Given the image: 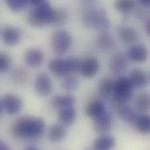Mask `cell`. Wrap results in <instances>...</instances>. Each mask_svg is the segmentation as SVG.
<instances>
[{
  "label": "cell",
  "instance_id": "cell-1",
  "mask_svg": "<svg viewBox=\"0 0 150 150\" xmlns=\"http://www.w3.org/2000/svg\"><path fill=\"white\" fill-rule=\"evenodd\" d=\"M44 120L38 117L22 116L16 120L11 126L12 134L19 140L35 139L45 130Z\"/></svg>",
  "mask_w": 150,
  "mask_h": 150
},
{
  "label": "cell",
  "instance_id": "cell-2",
  "mask_svg": "<svg viewBox=\"0 0 150 150\" xmlns=\"http://www.w3.org/2000/svg\"><path fill=\"white\" fill-rule=\"evenodd\" d=\"M32 8L28 16V23L33 27H42L53 23L56 9L46 1H30Z\"/></svg>",
  "mask_w": 150,
  "mask_h": 150
},
{
  "label": "cell",
  "instance_id": "cell-3",
  "mask_svg": "<svg viewBox=\"0 0 150 150\" xmlns=\"http://www.w3.org/2000/svg\"><path fill=\"white\" fill-rule=\"evenodd\" d=\"M83 23L88 29L95 28L100 32H106L109 27L107 13L102 8H90L83 15Z\"/></svg>",
  "mask_w": 150,
  "mask_h": 150
},
{
  "label": "cell",
  "instance_id": "cell-4",
  "mask_svg": "<svg viewBox=\"0 0 150 150\" xmlns=\"http://www.w3.org/2000/svg\"><path fill=\"white\" fill-rule=\"evenodd\" d=\"M133 88L129 78L120 77L115 81L112 98L121 103L126 104L133 98Z\"/></svg>",
  "mask_w": 150,
  "mask_h": 150
},
{
  "label": "cell",
  "instance_id": "cell-5",
  "mask_svg": "<svg viewBox=\"0 0 150 150\" xmlns=\"http://www.w3.org/2000/svg\"><path fill=\"white\" fill-rule=\"evenodd\" d=\"M71 43L72 38L68 32L59 30L52 36V48L55 53L62 54L70 49Z\"/></svg>",
  "mask_w": 150,
  "mask_h": 150
},
{
  "label": "cell",
  "instance_id": "cell-6",
  "mask_svg": "<svg viewBox=\"0 0 150 150\" xmlns=\"http://www.w3.org/2000/svg\"><path fill=\"white\" fill-rule=\"evenodd\" d=\"M22 106L21 99L13 94L5 95L1 99V110L9 115H14L19 112Z\"/></svg>",
  "mask_w": 150,
  "mask_h": 150
},
{
  "label": "cell",
  "instance_id": "cell-7",
  "mask_svg": "<svg viewBox=\"0 0 150 150\" xmlns=\"http://www.w3.org/2000/svg\"><path fill=\"white\" fill-rule=\"evenodd\" d=\"M85 113L88 117L95 119L105 113L106 111L104 103L99 96L91 99L85 107Z\"/></svg>",
  "mask_w": 150,
  "mask_h": 150
},
{
  "label": "cell",
  "instance_id": "cell-8",
  "mask_svg": "<svg viewBox=\"0 0 150 150\" xmlns=\"http://www.w3.org/2000/svg\"><path fill=\"white\" fill-rule=\"evenodd\" d=\"M113 124V117L110 113L105 112L93 119V127L95 132L99 134H105L109 132Z\"/></svg>",
  "mask_w": 150,
  "mask_h": 150
},
{
  "label": "cell",
  "instance_id": "cell-9",
  "mask_svg": "<svg viewBox=\"0 0 150 150\" xmlns=\"http://www.w3.org/2000/svg\"><path fill=\"white\" fill-rule=\"evenodd\" d=\"M99 69V64L96 58L86 57L81 60L80 71L86 78H92L96 74Z\"/></svg>",
  "mask_w": 150,
  "mask_h": 150
},
{
  "label": "cell",
  "instance_id": "cell-10",
  "mask_svg": "<svg viewBox=\"0 0 150 150\" xmlns=\"http://www.w3.org/2000/svg\"><path fill=\"white\" fill-rule=\"evenodd\" d=\"M22 36L21 30L15 26H5L2 31V38L4 42L10 46L19 43Z\"/></svg>",
  "mask_w": 150,
  "mask_h": 150
},
{
  "label": "cell",
  "instance_id": "cell-11",
  "mask_svg": "<svg viewBox=\"0 0 150 150\" xmlns=\"http://www.w3.org/2000/svg\"><path fill=\"white\" fill-rule=\"evenodd\" d=\"M127 65L126 56L123 53H117L114 54L110 61V69L115 74H120L126 69Z\"/></svg>",
  "mask_w": 150,
  "mask_h": 150
},
{
  "label": "cell",
  "instance_id": "cell-12",
  "mask_svg": "<svg viewBox=\"0 0 150 150\" xmlns=\"http://www.w3.org/2000/svg\"><path fill=\"white\" fill-rule=\"evenodd\" d=\"M128 55L132 61L136 63H143L147 60L149 51L144 46L134 45L129 49Z\"/></svg>",
  "mask_w": 150,
  "mask_h": 150
},
{
  "label": "cell",
  "instance_id": "cell-13",
  "mask_svg": "<svg viewBox=\"0 0 150 150\" xmlns=\"http://www.w3.org/2000/svg\"><path fill=\"white\" fill-rule=\"evenodd\" d=\"M37 93L43 96L49 95L52 91V83L47 75L42 73L38 75L35 82Z\"/></svg>",
  "mask_w": 150,
  "mask_h": 150
},
{
  "label": "cell",
  "instance_id": "cell-14",
  "mask_svg": "<svg viewBox=\"0 0 150 150\" xmlns=\"http://www.w3.org/2000/svg\"><path fill=\"white\" fill-rule=\"evenodd\" d=\"M115 112L122 120L130 123L131 125L133 124L139 116L133 108L126 104L120 105Z\"/></svg>",
  "mask_w": 150,
  "mask_h": 150
},
{
  "label": "cell",
  "instance_id": "cell-15",
  "mask_svg": "<svg viewBox=\"0 0 150 150\" xmlns=\"http://www.w3.org/2000/svg\"><path fill=\"white\" fill-rule=\"evenodd\" d=\"M26 63L31 67L39 66L43 60V54L42 51L38 49H29L25 54Z\"/></svg>",
  "mask_w": 150,
  "mask_h": 150
},
{
  "label": "cell",
  "instance_id": "cell-16",
  "mask_svg": "<svg viewBox=\"0 0 150 150\" xmlns=\"http://www.w3.org/2000/svg\"><path fill=\"white\" fill-rule=\"evenodd\" d=\"M129 79L133 86L135 88H144L149 83L146 73L140 69H133L130 73Z\"/></svg>",
  "mask_w": 150,
  "mask_h": 150
},
{
  "label": "cell",
  "instance_id": "cell-17",
  "mask_svg": "<svg viewBox=\"0 0 150 150\" xmlns=\"http://www.w3.org/2000/svg\"><path fill=\"white\" fill-rule=\"evenodd\" d=\"M74 97L71 95L65 96L56 95L52 101V106L56 109H63L69 108H72L74 103Z\"/></svg>",
  "mask_w": 150,
  "mask_h": 150
},
{
  "label": "cell",
  "instance_id": "cell-18",
  "mask_svg": "<svg viewBox=\"0 0 150 150\" xmlns=\"http://www.w3.org/2000/svg\"><path fill=\"white\" fill-rule=\"evenodd\" d=\"M67 136V130L63 125L60 124L53 125L48 133L49 139L53 143H59L63 141Z\"/></svg>",
  "mask_w": 150,
  "mask_h": 150
},
{
  "label": "cell",
  "instance_id": "cell-19",
  "mask_svg": "<svg viewBox=\"0 0 150 150\" xmlns=\"http://www.w3.org/2000/svg\"><path fill=\"white\" fill-rule=\"evenodd\" d=\"M117 33L120 39L125 43H133L138 39L137 31L130 26H121L117 28Z\"/></svg>",
  "mask_w": 150,
  "mask_h": 150
},
{
  "label": "cell",
  "instance_id": "cell-20",
  "mask_svg": "<svg viewBox=\"0 0 150 150\" xmlns=\"http://www.w3.org/2000/svg\"><path fill=\"white\" fill-rule=\"evenodd\" d=\"M115 144V140L109 136H103L96 139L92 146L93 150H110Z\"/></svg>",
  "mask_w": 150,
  "mask_h": 150
},
{
  "label": "cell",
  "instance_id": "cell-21",
  "mask_svg": "<svg viewBox=\"0 0 150 150\" xmlns=\"http://www.w3.org/2000/svg\"><path fill=\"white\" fill-rule=\"evenodd\" d=\"M115 81L109 78L102 79L98 83V95L100 98H107L113 93Z\"/></svg>",
  "mask_w": 150,
  "mask_h": 150
},
{
  "label": "cell",
  "instance_id": "cell-22",
  "mask_svg": "<svg viewBox=\"0 0 150 150\" xmlns=\"http://www.w3.org/2000/svg\"><path fill=\"white\" fill-rule=\"evenodd\" d=\"M76 116V111L73 108L62 109L58 114L59 120L64 126L72 125L75 122Z\"/></svg>",
  "mask_w": 150,
  "mask_h": 150
},
{
  "label": "cell",
  "instance_id": "cell-23",
  "mask_svg": "<svg viewBox=\"0 0 150 150\" xmlns=\"http://www.w3.org/2000/svg\"><path fill=\"white\" fill-rule=\"evenodd\" d=\"M132 126L140 133L150 134V115H139Z\"/></svg>",
  "mask_w": 150,
  "mask_h": 150
},
{
  "label": "cell",
  "instance_id": "cell-24",
  "mask_svg": "<svg viewBox=\"0 0 150 150\" xmlns=\"http://www.w3.org/2000/svg\"><path fill=\"white\" fill-rule=\"evenodd\" d=\"M48 67L50 71L55 75L59 76L67 75L65 60L60 58L53 59L50 61Z\"/></svg>",
  "mask_w": 150,
  "mask_h": 150
},
{
  "label": "cell",
  "instance_id": "cell-25",
  "mask_svg": "<svg viewBox=\"0 0 150 150\" xmlns=\"http://www.w3.org/2000/svg\"><path fill=\"white\" fill-rule=\"evenodd\" d=\"M135 106L140 112H147L150 110V93L143 92L139 93L135 100Z\"/></svg>",
  "mask_w": 150,
  "mask_h": 150
},
{
  "label": "cell",
  "instance_id": "cell-26",
  "mask_svg": "<svg viewBox=\"0 0 150 150\" xmlns=\"http://www.w3.org/2000/svg\"><path fill=\"white\" fill-rule=\"evenodd\" d=\"M97 43L99 46L103 50H109L115 45L113 37L106 32H100L97 38Z\"/></svg>",
  "mask_w": 150,
  "mask_h": 150
},
{
  "label": "cell",
  "instance_id": "cell-27",
  "mask_svg": "<svg viewBox=\"0 0 150 150\" xmlns=\"http://www.w3.org/2000/svg\"><path fill=\"white\" fill-rule=\"evenodd\" d=\"M135 5V1L132 0H119L115 2V7L117 11L122 13H127L134 8Z\"/></svg>",
  "mask_w": 150,
  "mask_h": 150
},
{
  "label": "cell",
  "instance_id": "cell-28",
  "mask_svg": "<svg viewBox=\"0 0 150 150\" xmlns=\"http://www.w3.org/2000/svg\"><path fill=\"white\" fill-rule=\"evenodd\" d=\"M65 60L67 75L72 74L79 70L80 71L81 60L74 57H69Z\"/></svg>",
  "mask_w": 150,
  "mask_h": 150
},
{
  "label": "cell",
  "instance_id": "cell-29",
  "mask_svg": "<svg viewBox=\"0 0 150 150\" xmlns=\"http://www.w3.org/2000/svg\"><path fill=\"white\" fill-rule=\"evenodd\" d=\"M12 79L13 82L18 85L23 84L28 81V73L23 68H18L13 71Z\"/></svg>",
  "mask_w": 150,
  "mask_h": 150
},
{
  "label": "cell",
  "instance_id": "cell-30",
  "mask_svg": "<svg viewBox=\"0 0 150 150\" xmlns=\"http://www.w3.org/2000/svg\"><path fill=\"white\" fill-rule=\"evenodd\" d=\"M62 86L67 91H75L78 86V79L73 75H67L62 82Z\"/></svg>",
  "mask_w": 150,
  "mask_h": 150
},
{
  "label": "cell",
  "instance_id": "cell-31",
  "mask_svg": "<svg viewBox=\"0 0 150 150\" xmlns=\"http://www.w3.org/2000/svg\"><path fill=\"white\" fill-rule=\"evenodd\" d=\"M9 8L13 11H19L30 5V1L26 0H7L6 1Z\"/></svg>",
  "mask_w": 150,
  "mask_h": 150
},
{
  "label": "cell",
  "instance_id": "cell-32",
  "mask_svg": "<svg viewBox=\"0 0 150 150\" xmlns=\"http://www.w3.org/2000/svg\"><path fill=\"white\" fill-rule=\"evenodd\" d=\"M68 12L63 8H59L56 9V13L53 23L56 25H62L66 23L68 19Z\"/></svg>",
  "mask_w": 150,
  "mask_h": 150
},
{
  "label": "cell",
  "instance_id": "cell-33",
  "mask_svg": "<svg viewBox=\"0 0 150 150\" xmlns=\"http://www.w3.org/2000/svg\"><path fill=\"white\" fill-rule=\"evenodd\" d=\"M11 64V57L7 53H1L0 55V71L4 72L8 70Z\"/></svg>",
  "mask_w": 150,
  "mask_h": 150
},
{
  "label": "cell",
  "instance_id": "cell-34",
  "mask_svg": "<svg viewBox=\"0 0 150 150\" xmlns=\"http://www.w3.org/2000/svg\"><path fill=\"white\" fill-rule=\"evenodd\" d=\"M140 4L144 6H150V0H142L139 1Z\"/></svg>",
  "mask_w": 150,
  "mask_h": 150
},
{
  "label": "cell",
  "instance_id": "cell-35",
  "mask_svg": "<svg viewBox=\"0 0 150 150\" xmlns=\"http://www.w3.org/2000/svg\"><path fill=\"white\" fill-rule=\"evenodd\" d=\"M0 150H11L9 147L4 142H1L0 144Z\"/></svg>",
  "mask_w": 150,
  "mask_h": 150
},
{
  "label": "cell",
  "instance_id": "cell-36",
  "mask_svg": "<svg viewBox=\"0 0 150 150\" xmlns=\"http://www.w3.org/2000/svg\"><path fill=\"white\" fill-rule=\"evenodd\" d=\"M146 30L147 35L150 37V19L147 22L146 25Z\"/></svg>",
  "mask_w": 150,
  "mask_h": 150
},
{
  "label": "cell",
  "instance_id": "cell-37",
  "mask_svg": "<svg viewBox=\"0 0 150 150\" xmlns=\"http://www.w3.org/2000/svg\"><path fill=\"white\" fill-rule=\"evenodd\" d=\"M25 150H38V149H36V148H35V147H28L27 149H26Z\"/></svg>",
  "mask_w": 150,
  "mask_h": 150
},
{
  "label": "cell",
  "instance_id": "cell-38",
  "mask_svg": "<svg viewBox=\"0 0 150 150\" xmlns=\"http://www.w3.org/2000/svg\"><path fill=\"white\" fill-rule=\"evenodd\" d=\"M89 150V149H88V150Z\"/></svg>",
  "mask_w": 150,
  "mask_h": 150
}]
</instances>
